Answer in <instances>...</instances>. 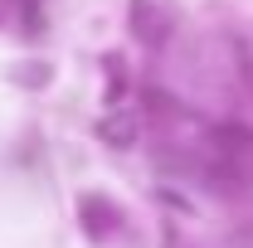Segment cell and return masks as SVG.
Segmentation results:
<instances>
[{"mask_svg": "<svg viewBox=\"0 0 253 248\" xmlns=\"http://www.w3.org/2000/svg\"><path fill=\"white\" fill-rule=\"evenodd\" d=\"M97 136H102V141H112V146H126V141L136 136V122H131L126 112H112L107 122L97 126Z\"/></svg>", "mask_w": 253, "mask_h": 248, "instance_id": "1", "label": "cell"}]
</instances>
